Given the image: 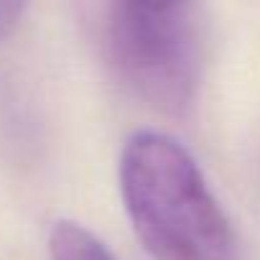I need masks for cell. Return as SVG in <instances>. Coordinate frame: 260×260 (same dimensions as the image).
<instances>
[{
	"label": "cell",
	"instance_id": "7a4b0ae2",
	"mask_svg": "<svg viewBox=\"0 0 260 260\" xmlns=\"http://www.w3.org/2000/svg\"><path fill=\"white\" fill-rule=\"evenodd\" d=\"M110 69L138 100L184 115L199 92L204 31L194 3H110L102 11Z\"/></svg>",
	"mask_w": 260,
	"mask_h": 260
},
{
	"label": "cell",
	"instance_id": "277c9868",
	"mask_svg": "<svg viewBox=\"0 0 260 260\" xmlns=\"http://www.w3.org/2000/svg\"><path fill=\"white\" fill-rule=\"evenodd\" d=\"M23 13H26L23 3H6V0H0V41L13 34V28L21 23Z\"/></svg>",
	"mask_w": 260,
	"mask_h": 260
},
{
	"label": "cell",
	"instance_id": "6da1fadb",
	"mask_svg": "<svg viewBox=\"0 0 260 260\" xmlns=\"http://www.w3.org/2000/svg\"><path fill=\"white\" fill-rule=\"evenodd\" d=\"M120 191L136 235L156 260H240L222 204L176 138L158 130L127 138Z\"/></svg>",
	"mask_w": 260,
	"mask_h": 260
},
{
	"label": "cell",
	"instance_id": "3957f363",
	"mask_svg": "<svg viewBox=\"0 0 260 260\" xmlns=\"http://www.w3.org/2000/svg\"><path fill=\"white\" fill-rule=\"evenodd\" d=\"M51 260H117L107 245L77 222H56L49 237Z\"/></svg>",
	"mask_w": 260,
	"mask_h": 260
}]
</instances>
